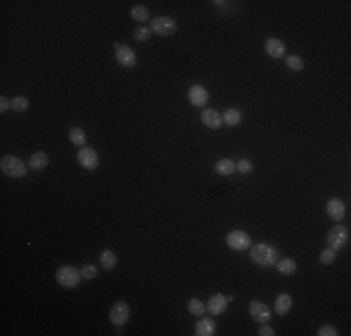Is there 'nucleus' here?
<instances>
[{
    "mask_svg": "<svg viewBox=\"0 0 351 336\" xmlns=\"http://www.w3.org/2000/svg\"><path fill=\"white\" fill-rule=\"evenodd\" d=\"M327 243H329V246L333 250L344 248V246L349 243V230H347L346 226H342V224L333 226V228L329 230V234H327Z\"/></svg>",
    "mask_w": 351,
    "mask_h": 336,
    "instance_id": "obj_4",
    "label": "nucleus"
},
{
    "mask_svg": "<svg viewBox=\"0 0 351 336\" xmlns=\"http://www.w3.org/2000/svg\"><path fill=\"white\" fill-rule=\"evenodd\" d=\"M249 314H251V318L254 321H258V323H267L269 319H271V308L260 301H251Z\"/></svg>",
    "mask_w": 351,
    "mask_h": 336,
    "instance_id": "obj_9",
    "label": "nucleus"
},
{
    "mask_svg": "<svg viewBox=\"0 0 351 336\" xmlns=\"http://www.w3.org/2000/svg\"><path fill=\"white\" fill-rule=\"evenodd\" d=\"M235 170L239 174H251L252 172V162L249 159H239L235 162Z\"/></svg>",
    "mask_w": 351,
    "mask_h": 336,
    "instance_id": "obj_31",
    "label": "nucleus"
},
{
    "mask_svg": "<svg viewBox=\"0 0 351 336\" xmlns=\"http://www.w3.org/2000/svg\"><path fill=\"white\" fill-rule=\"evenodd\" d=\"M200 120H202V123H204L206 127H209V129H221V125L224 123L223 116H221L217 110H213V108H206V110H202Z\"/></svg>",
    "mask_w": 351,
    "mask_h": 336,
    "instance_id": "obj_15",
    "label": "nucleus"
},
{
    "mask_svg": "<svg viewBox=\"0 0 351 336\" xmlns=\"http://www.w3.org/2000/svg\"><path fill=\"white\" fill-rule=\"evenodd\" d=\"M80 280H83L80 269L73 267V265H62V267L56 271V282H58L62 288H77Z\"/></svg>",
    "mask_w": 351,
    "mask_h": 336,
    "instance_id": "obj_3",
    "label": "nucleus"
},
{
    "mask_svg": "<svg viewBox=\"0 0 351 336\" xmlns=\"http://www.w3.org/2000/svg\"><path fill=\"white\" fill-rule=\"evenodd\" d=\"M291 304H293L291 295L280 293V295H277V299H275V312L279 314V316H286V314L291 310Z\"/></svg>",
    "mask_w": 351,
    "mask_h": 336,
    "instance_id": "obj_17",
    "label": "nucleus"
},
{
    "mask_svg": "<svg viewBox=\"0 0 351 336\" xmlns=\"http://www.w3.org/2000/svg\"><path fill=\"white\" fill-rule=\"evenodd\" d=\"M151 28L150 26H139L137 30H134V39L139 41V43H144V41H148V39L151 38Z\"/></svg>",
    "mask_w": 351,
    "mask_h": 336,
    "instance_id": "obj_29",
    "label": "nucleus"
},
{
    "mask_svg": "<svg viewBox=\"0 0 351 336\" xmlns=\"http://www.w3.org/2000/svg\"><path fill=\"white\" fill-rule=\"evenodd\" d=\"M336 258V250H333L331 246H327V248H323V250L319 252V262L323 263V265H331V263L335 262Z\"/></svg>",
    "mask_w": 351,
    "mask_h": 336,
    "instance_id": "obj_28",
    "label": "nucleus"
},
{
    "mask_svg": "<svg viewBox=\"0 0 351 336\" xmlns=\"http://www.w3.org/2000/svg\"><path fill=\"white\" fill-rule=\"evenodd\" d=\"M241 120H243V114H241V110H237V108H226L223 114V122L226 123V125H230V127L239 125Z\"/></svg>",
    "mask_w": 351,
    "mask_h": 336,
    "instance_id": "obj_20",
    "label": "nucleus"
},
{
    "mask_svg": "<svg viewBox=\"0 0 351 336\" xmlns=\"http://www.w3.org/2000/svg\"><path fill=\"white\" fill-rule=\"evenodd\" d=\"M0 170H2V174L4 176H8V178H13V179H21L26 176L28 168L26 164L19 159V157H13V155H6L2 157V161H0Z\"/></svg>",
    "mask_w": 351,
    "mask_h": 336,
    "instance_id": "obj_2",
    "label": "nucleus"
},
{
    "mask_svg": "<svg viewBox=\"0 0 351 336\" xmlns=\"http://www.w3.org/2000/svg\"><path fill=\"white\" fill-rule=\"evenodd\" d=\"M286 64H288V67H290L291 71H301L303 67H305V62H303L301 56L297 54H290L288 58H286Z\"/></svg>",
    "mask_w": 351,
    "mask_h": 336,
    "instance_id": "obj_27",
    "label": "nucleus"
},
{
    "mask_svg": "<svg viewBox=\"0 0 351 336\" xmlns=\"http://www.w3.org/2000/svg\"><path fill=\"white\" fill-rule=\"evenodd\" d=\"M187 308H189V312L193 314V316H196V318H202L207 310L206 302H202L200 299H191L189 304H187Z\"/></svg>",
    "mask_w": 351,
    "mask_h": 336,
    "instance_id": "obj_24",
    "label": "nucleus"
},
{
    "mask_svg": "<svg viewBox=\"0 0 351 336\" xmlns=\"http://www.w3.org/2000/svg\"><path fill=\"white\" fill-rule=\"evenodd\" d=\"M10 108H11V101L6 95H2L0 97V112H8Z\"/></svg>",
    "mask_w": 351,
    "mask_h": 336,
    "instance_id": "obj_34",
    "label": "nucleus"
},
{
    "mask_svg": "<svg viewBox=\"0 0 351 336\" xmlns=\"http://www.w3.org/2000/svg\"><path fill=\"white\" fill-rule=\"evenodd\" d=\"M318 334L319 336H338L340 332H338L336 327H333V325H323V327H319Z\"/></svg>",
    "mask_w": 351,
    "mask_h": 336,
    "instance_id": "obj_32",
    "label": "nucleus"
},
{
    "mask_svg": "<svg viewBox=\"0 0 351 336\" xmlns=\"http://www.w3.org/2000/svg\"><path fill=\"white\" fill-rule=\"evenodd\" d=\"M258 334H260V336H273L275 329H273V327H269L267 323H262V327H260V330H258Z\"/></svg>",
    "mask_w": 351,
    "mask_h": 336,
    "instance_id": "obj_33",
    "label": "nucleus"
},
{
    "mask_svg": "<svg viewBox=\"0 0 351 336\" xmlns=\"http://www.w3.org/2000/svg\"><path fill=\"white\" fill-rule=\"evenodd\" d=\"M80 274H83L84 280H94L97 276V267L92 265V263H86L83 269H80Z\"/></svg>",
    "mask_w": 351,
    "mask_h": 336,
    "instance_id": "obj_30",
    "label": "nucleus"
},
{
    "mask_svg": "<svg viewBox=\"0 0 351 336\" xmlns=\"http://www.w3.org/2000/svg\"><path fill=\"white\" fill-rule=\"evenodd\" d=\"M77 161H78V164L83 168H86V170H95V168L99 166V155L95 153V150L86 148V146L78 150Z\"/></svg>",
    "mask_w": 351,
    "mask_h": 336,
    "instance_id": "obj_8",
    "label": "nucleus"
},
{
    "mask_svg": "<svg viewBox=\"0 0 351 336\" xmlns=\"http://www.w3.org/2000/svg\"><path fill=\"white\" fill-rule=\"evenodd\" d=\"M114 49H116V60L118 64H122L123 67H133L137 64V54L134 50L127 45H120L114 43Z\"/></svg>",
    "mask_w": 351,
    "mask_h": 336,
    "instance_id": "obj_10",
    "label": "nucleus"
},
{
    "mask_svg": "<svg viewBox=\"0 0 351 336\" xmlns=\"http://www.w3.org/2000/svg\"><path fill=\"white\" fill-rule=\"evenodd\" d=\"M28 106H30V101H28L26 97H22V95H17V97L11 99V110L24 112V110H28Z\"/></svg>",
    "mask_w": 351,
    "mask_h": 336,
    "instance_id": "obj_26",
    "label": "nucleus"
},
{
    "mask_svg": "<svg viewBox=\"0 0 351 336\" xmlns=\"http://www.w3.org/2000/svg\"><path fill=\"white\" fill-rule=\"evenodd\" d=\"M189 101L195 106H206V103L209 101V94L202 84H193L189 88Z\"/></svg>",
    "mask_w": 351,
    "mask_h": 336,
    "instance_id": "obj_11",
    "label": "nucleus"
},
{
    "mask_svg": "<svg viewBox=\"0 0 351 336\" xmlns=\"http://www.w3.org/2000/svg\"><path fill=\"white\" fill-rule=\"evenodd\" d=\"M215 172L221 176H232L235 172V162L232 159H221L215 162Z\"/></svg>",
    "mask_w": 351,
    "mask_h": 336,
    "instance_id": "obj_22",
    "label": "nucleus"
},
{
    "mask_svg": "<svg viewBox=\"0 0 351 336\" xmlns=\"http://www.w3.org/2000/svg\"><path fill=\"white\" fill-rule=\"evenodd\" d=\"M47 166H49V155L45 151H36L28 159V168H32V170H43Z\"/></svg>",
    "mask_w": 351,
    "mask_h": 336,
    "instance_id": "obj_16",
    "label": "nucleus"
},
{
    "mask_svg": "<svg viewBox=\"0 0 351 336\" xmlns=\"http://www.w3.org/2000/svg\"><path fill=\"white\" fill-rule=\"evenodd\" d=\"M207 312L211 314V316H221V314L226 312V308H228V299L223 295V293H215V295L207 301Z\"/></svg>",
    "mask_w": 351,
    "mask_h": 336,
    "instance_id": "obj_12",
    "label": "nucleus"
},
{
    "mask_svg": "<svg viewBox=\"0 0 351 336\" xmlns=\"http://www.w3.org/2000/svg\"><path fill=\"white\" fill-rule=\"evenodd\" d=\"M150 28H151V32L157 34V36H170V34L176 32L178 24H176V21H174V19H170V17L159 15L157 19H153V21H151Z\"/></svg>",
    "mask_w": 351,
    "mask_h": 336,
    "instance_id": "obj_6",
    "label": "nucleus"
},
{
    "mask_svg": "<svg viewBox=\"0 0 351 336\" xmlns=\"http://www.w3.org/2000/svg\"><path fill=\"white\" fill-rule=\"evenodd\" d=\"M226 243H228L230 248L235 252H243L252 246L251 235L247 234V232H243V230H234V232H230V234L226 235Z\"/></svg>",
    "mask_w": 351,
    "mask_h": 336,
    "instance_id": "obj_5",
    "label": "nucleus"
},
{
    "mask_svg": "<svg viewBox=\"0 0 351 336\" xmlns=\"http://www.w3.org/2000/svg\"><path fill=\"white\" fill-rule=\"evenodd\" d=\"M327 213H329V217L333 218V220L340 222L342 218H344V215H346V206H344V202H342L340 198H329V200H327Z\"/></svg>",
    "mask_w": 351,
    "mask_h": 336,
    "instance_id": "obj_13",
    "label": "nucleus"
},
{
    "mask_svg": "<svg viewBox=\"0 0 351 336\" xmlns=\"http://www.w3.org/2000/svg\"><path fill=\"white\" fill-rule=\"evenodd\" d=\"M196 336H213L215 334V321L211 318H202L195 327Z\"/></svg>",
    "mask_w": 351,
    "mask_h": 336,
    "instance_id": "obj_18",
    "label": "nucleus"
},
{
    "mask_svg": "<svg viewBox=\"0 0 351 336\" xmlns=\"http://www.w3.org/2000/svg\"><path fill=\"white\" fill-rule=\"evenodd\" d=\"M131 19H134V21L139 22H146L150 19V11L144 6H133L131 8Z\"/></svg>",
    "mask_w": 351,
    "mask_h": 336,
    "instance_id": "obj_25",
    "label": "nucleus"
},
{
    "mask_svg": "<svg viewBox=\"0 0 351 336\" xmlns=\"http://www.w3.org/2000/svg\"><path fill=\"white\" fill-rule=\"evenodd\" d=\"M265 50H267V54L271 56V58L280 60V58L286 54V45H284V41L279 38H269L267 41H265Z\"/></svg>",
    "mask_w": 351,
    "mask_h": 336,
    "instance_id": "obj_14",
    "label": "nucleus"
},
{
    "mask_svg": "<svg viewBox=\"0 0 351 336\" xmlns=\"http://www.w3.org/2000/svg\"><path fill=\"white\" fill-rule=\"evenodd\" d=\"M99 262H101V267L105 269V271H112V269L116 267V263H118V256H116V252L114 250H103L101 252V256H99Z\"/></svg>",
    "mask_w": 351,
    "mask_h": 336,
    "instance_id": "obj_19",
    "label": "nucleus"
},
{
    "mask_svg": "<svg viewBox=\"0 0 351 336\" xmlns=\"http://www.w3.org/2000/svg\"><path fill=\"white\" fill-rule=\"evenodd\" d=\"M251 260L258 267H273L279 260V252L267 243H258L251 246Z\"/></svg>",
    "mask_w": 351,
    "mask_h": 336,
    "instance_id": "obj_1",
    "label": "nucleus"
},
{
    "mask_svg": "<svg viewBox=\"0 0 351 336\" xmlns=\"http://www.w3.org/2000/svg\"><path fill=\"white\" fill-rule=\"evenodd\" d=\"M69 140H71L75 146H80V148H84L86 146V133H84L80 127H71L69 129Z\"/></svg>",
    "mask_w": 351,
    "mask_h": 336,
    "instance_id": "obj_23",
    "label": "nucleus"
},
{
    "mask_svg": "<svg viewBox=\"0 0 351 336\" xmlns=\"http://www.w3.org/2000/svg\"><path fill=\"white\" fill-rule=\"evenodd\" d=\"M129 314H131V310H129L127 302H125V301H118L116 304L111 308V314H109V318H111V323L114 325V327H122V325L127 323Z\"/></svg>",
    "mask_w": 351,
    "mask_h": 336,
    "instance_id": "obj_7",
    "label": "nucleus"
},
{
    "mask_svg": "<svg viewBox=\"0 0 351 336\" xmlns=\"http://www.w3.org/2000/svg\"><path fill=\"white\" fill-rule=\"evenodd\" d=\"M275 265H277L280 274H293L297 271V263L293 260H290V258H279Z\"/></svg>",
    "mask_w": 351,
    "mask_h": 336,
    "instance_id": "obj_21",
    "label": "nucleus"
}]
</instances>
